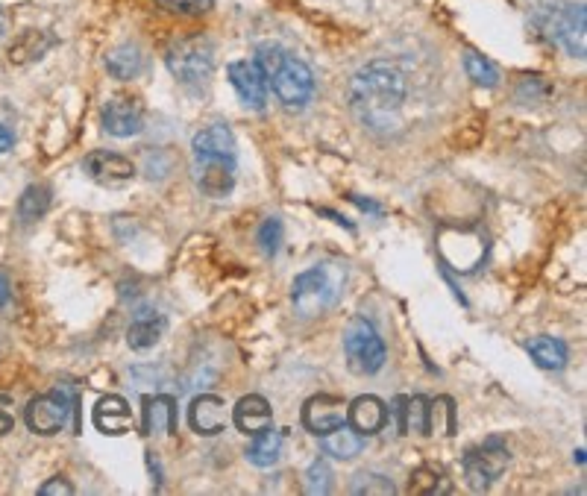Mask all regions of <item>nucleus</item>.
I'll return each mask as SVG.
<instances>
[{
    "label": "nucleus",
    "instance_id": "f257e3e1",
    "mask_svg": "<svg viewBox=\"0 0 587 496\" xmlns=\"http://www.w3.org/2000/svg\"><path fill=\"white\" fill-rule=\"evenodd\" d=\"M406 77L397 65L373 59L353 74L350 106L353 115L373 133H388L397 127V115L406 103Z\"/></svg>",
    "mask_w": 587,
    "mask_h": 496
},
{
    "label": "nucleus",
    "instance_id": "f03ea898",
    "mask_svg": "<svg viewBox=\"0 0 587 496\" xmlns=\"http://www.w3.org/2000/svg\"><path fill=\"white\" fill-rule=\"evenodd\" d=\"M347 285V268L338 262H323L312 271L300 273L291 285V303L300 317H317L329 312Z\"/></svg>",
    "mask_w": 587,
    "mask_h": 496
},
{
    "label": "nucleus",
    "instance_id": "7ed1b4c3",
    "mask_svg": "<svg viewBox=\"0 0 587 496\" xmlns=\"http://www.w3.org/2000/svg\"><path fill=\"white\" fill-rule=\"evenodd\" d=\"M165 65L182 86H206L215 71V47L206 36H188L168 47Z\"/></svg>",
    "mask_w": 587,
    "mask_h": 496
},
{
    "label": "nucleus",
    "instance_id": "20e7f679",
    "mask_svg": "<svg viewBox=\"0 0 587 496\" xmlns=\"http://www.w3.org/2000/svg\"><path fill=\"white\" fill-rule=\"evenodd\" d=\"M344 353L347 364L356 376H373L385 364V341L367 317H353L344 332Z\"/></svg>",
    "mask_w": 587,
    "mask_h": 496
},
{
    "label": "nucleus",
    "instance_id": "39448f33",
    "mask_svg": "<svg viewBox=\"0 0 587 496\" xmlns=\"http://www.w3.org/2000/svg\"><path fill=\"white\" fill-rule=\"evenodd\" d=\"M543 30L573 59H585V6L582 3H552L543 15Z\"/></svg>",
    "mask_w": 587,
    "mask_h": 496
},
{
    "label": "nucleus",
    "instance_id": "423d86ee",
    "mask_svg": "<svg viewBox=\"0 0 587 496\" xmlns=\"http://www.w3.org/2000/svg\"><path fill=\"white\" fill-rule=\"evenodd\" d=\"M268 80H271L273 94L279 97L285 109H306L309 100L315 97V71L291 53L282 59V65Z\"/></svg>",
    "mask_w": 587,
    "mask_h": 496
},
{
    "label": "nucleus",
    "instance_id": "0eeeda50",
    "mask_svg": "<svg viewBox=\"0 0 587 496\" xmlns=\"http://www.w3.org/2000/svg\"><path fill=\"white\" fill-rule=\"evenodd\" d=\"M508 447L499 441V438H491L485 441L482 447H470L461 458V467H464V479H467V488L476 491V494H485L499 476L505 473L508 467Z\"/></svg>",
    "mask_w": 587,
    "mask_h": 496
},
{
    "label": "nucleus",
    "instance_id": "6e6552de",
    "mask_svg": "<svg viewBox=\"0 0 587 496\" xmlns=\"http://www.w3.org/2000/svg\"><path fill=\"white\" fill-rule=\"evenodd\" d=\"M74 397L65 391V388H56L50 394L42 397H33L27 408H24V420H27V429L36 432V435H56L65 429L71 411H74Z\"/></svg>",
    "mask_w": 587,
    "mask_h": 496
},
{
    "label": "nucleus",
    "instance_id": "1a4fd4ad",
    "mask_svg": "<svg viewBox=\"0 0 587 496\" xmlns=\"http://www.w3.org/2000/svg\"><path fill=\"white\" fill-rule=\"evenodd\" d=\"M232 89L238 91L241 103L247 109H265L268 103V77L262 74V68L256 65V59H238L226 68Z\"/></svg>",
    "mask_w": 587,
    "mask_h": 496
},
{
    "label": "nucleus",
    "instance_id": "9d476101",
    "mask_svg": "<svg viewBox=\"0 0 587 496\" xmlns=\"http://www.w3.org/2000/svg\"><path fill=\"white\" fill-rule=\"evenodd\" d=\"M103 130L115 138L138 136L144 130V106L138 97L118 94L103 106Z\"/></svg>",
    "mask_w": 587,
    "mask_h": 496
},
{
    "label": "nucleus",
    "instance_id": "9b49d317",
    "mask_svg": "<svg viewBox=\"0 0 587 496\" xmlns=\"http://www.w3.org/2000/svg\"><path fill=\"white\" fill-rule=\"evenodd\" d=\"M347 423V400L335 394H317L303 406V426L312 435H326L335 426Z\"/></svg>",
    "mask_w": 587,
    "mask_h": 496
},
{
    "label": "nucleus",
    "instance_id": "f8f14e48",
    "mask_svg": "<svg viewBox=\"0 0 587 496\" xmlns=\"http://www.w3.org/2000/svg\"><path fill=\"white\" fill-rule=\"evenodd\" d=\"M194 182L206 197H226L235 185V159L200 156L194 162Z\"/></svg>",
    "mask_w": 587,
    "mask_h": 496
},
{
    "label": "nucleus",
    "instance_id": "ddd939ff",
    "mask_svg": "<svg viewBox=\"0 0 587 496\" xmlns=\"http://www.w3.org/2000/svg\"><path fill=\"white\" fill-rule=\"evenodd\" d=\"M86 174L100 185H124L136 177V165L121 156V153H109V150H94L83 162Z\"/></svg>",
    "mask_w": 587,
    "mask_h": 496
},
{
    "label": "nucleus",
    "instance_id": "4468645a",
    "mask_svg": "<svg viewBox=\"0 0 587 496\" xmlns=\"http://www.w3.org/2000/svg\"><path fill=\"white\" fill-rule=\"evenodd\" d=\"M188 423L197 435H221L226 432V423H229V411H226V403L215 394H200L191 400V408H188Z\"/></svg>",
    "mask_w": 587,
    "mask_h": 496
},
{
    "label": "nucleus",
    "instance_id": "2eb2a0df",
    "mask_svg": "<svg viewBox=\"0 0 587 496\" xmlns=\"http://www.w3.org/2000/svg\"><path fill=\"white\" fill-rule=\"evenodd\" d=\"M347 423H350L356 432H362L364 438H367V435H376V432H382L385 423H388V406H385L379 397H373V394L356 397L353 403H347Z\"/></svg>",
    "mask_w": 587,
    "mask_h": 496
},
{
    "label": "nucleus",
    "instance_id": "dca6fc26",
    "mask_svg": "<svg viewBox=\"0 0 587 496\" xmlns=\"http://www.w3.org/2000/svg\"><path fill=\"white\" fill-rule=\"evenodd\" d=\"M165 329H168L165 315H159L156 309H138L133 320H130V329H127V344L133 350H138V353L150 350V347H156L162 341Z\"/></svg>",
    "mask_w": 587,
    "mask_h": 496
},
{
    "label": "nucleus",
    "instance_id": "f3484780",
    "mask_svg": "<svg viewBox=\"0 0 587 496\" xmlns=\"http://www.w3.org/2000/svg\"><path fill=\"white\" fill-rule=\"evenodd\" d=\"M273 411L271 403L259 394H247L238 400V406L232 408V423L244 432V435H259L271 426Z\"/></svg>",
    "mask_w": 587,
    "mask_h": 496
},
{
    "label": "nucleus",
    "instance_id": "a211bd4d",
    "mask_svg": "<svg viewBox=\"0 0 587 496\" xmlns=\"http://www.w3.org/2000/svg\"><path fill=\"white\" fill-rule=\"evenodd\" d=\"M144 432L153 438H168L177 432V400L174 397H147L144 400Z\"/></svg>",
    "mask_w": 587,
    "mask_h": 496
},
{
    "label": "nucleus",
    "instance_id": "6ab92c4d",
    "mask_svg": "<svg viewBox=\"0 0 587 496\" xmlns=\"http://www.w3.org/2000/svg\"><path fill=\"white\" fill-rule=\"evenodd\" d=\"M91 420H94V426H97L103 435H124V432L133 429V411H130L124 397H103V400L94 406Z\"/></svg>",
    "mask_w": 587,
    "mask_h": 496
},
{
    "label": "nucleus",
    "instance_id": "aec40b11",
    "mask_svg": "<svg viewBox=\"0 0 587 496\" xmlns=\"http://www.w3.org/2000/svg\"><path fill=\"white\" fill-rule=\"evenodd\" d=\"M194 159L200 156H218V159H235V136L226 124H209L191 141Z\"/></svg>",
    "mask_w": 587,
    "mask_h": 496
},
{
    "label": "nucleus",
    "instance_id": "412c9836",
    "mask_svg": "<svg viewBox=\"0 0 587 496\" xmlns=\"http://www.w3.org/2000/svg\"><path fill=\"white\" fill-rule=\"evenodd\" d=\"M394 414L400 417V432L429 435V400L426 397H397Z\"/></svg>",
    "mask_w": 587,
    "mask_h": 496
},
{
    "label": "nucleus",
    "instance_id": "4be33fe9",
    "mask_svg": "<svg viewBox=\"0 0 587 496\" xmlns=\"http://www.w3.org/2000/svg\"><path fill=\"white\" fill-rule=\"evenodd\" d=\"M320 438H323V450L338 461H353L364 450V435L356 432L350 423H341V426H335L332 432H326Z\"/></svg>",
    "mask_w": 587,
    "mask_h": 496
},
{
    "label": "nucleus",
    "instance_id": "5701e85b",
    "mask_svg": "<svg viewBox=\"0 0 587 496\" xmlns=\"http://www.w3.org/2000/svg\"><path fill=\"white\" fill-rule=\"evenodd\" d=\"M106 71L115 77V80H136L138 74L144 71V53L136 45H118L112 47L103 59Z\"/></svg>",
    "mask_w": 587,
    "mask_h": 496
},
{
    "label": "nucleus",
    "instance_id": "b1692460",
    "mask_svg": "<svg viewBox=\"0 0 587 496\" xmlns=\"http://www.w3.org/2000/svg\"><path fill=\"white\" fill-rule=\"evenodd\" d=\"M526 350H529L532 359L541 364L543 370H561V367H567V359H570L567 344L558 341V338H549V335L532 338V341L526 344Z\"/></svg>",
    "mask_w": 587,
    "mask_h": 496
},
{
    "label": "nucleus",
    "instance_id": "393cba45",
    "mask_svg": "<svg viewBox=\"0 0 587 496\" xmlns=\"http://www.w3.org/2000/svg\"><path fill=\"white\" fill-rule=\"evenodd\" d=\"M282 444H285V435L273 432L268 426L265 432L253 435V444L247 447V461L256 467H273L282 458Z\"/></svg>",
    "mask_w": 587,
    "mask_h": 496
},
{
    "label": "nucleus",
    "instance_id": "a878e982",
    "mask_svg": "<svg viewBox=\"0 0 587 496\" xmlns=\"http://www.w3.org/2000/svg\"><path fill=\"white\" fill-rule=\"evenodd\" d=\"M53 45H56L53 36L39 33V30H27V33H21V36L12 42V47H9V59H12L15 65H24V62L42 59Z\"/></svg>",
    "mask_w": 587,
    "mask_h": 496
},
{
    "label": "nucleus",
    "instance_id": "bb28decb",
    "mask_svg": "<svg viewBox=\"0 0 587 496\" xmlns=\"http://www.w3.org/2000/svg\"><path fill=\"white\" fill-rule=\"evenodd\" d=\"M450 491V482H447V473L435 464H420L411 479H408V494L414 496H435L447 494Z\"/></svg>",
    "mask_w": 587,
    "mask_h": 496
},
{
    "label": "nucleus",
    "instance_id": "cd10ccee",
    "mask_svg": "<svg viewBox=\"0 0 587 496\" xmlns=\"http://www.w3.org/2000/svg\"><path fill=\"white\" fill-rule=\"evenodd\" d=\"M464 71H467V77H470L476 86H482V89H494L499 83L497 65H494L488 56L476 53V50H467V53H464Z\"/></svg>",
    "mask_w": 587,
    "mask_h": 496
},
{
    "label": "nucleus",
    "instance_id": "c85d7f7f",
    "mask_svg": "<svg viewBox=\"0 0 587 496\" xmlns=\"http://www.w3.org/2000/svg\"><path fill=\"white\" fill-rule=\"evenodd\" d=\"M47 206H50V188L47 185H30L18 200V215H21V221L30 224V221H39L45 215Z\"/></svg>",
    "mask_w": 587,
    "mask_h": 496
},
{
    "label": "nucleus",
    "instance_id": "c756f323",
    "mask_svg": "<svg viewBox=\"0 0 587 496\" xmlns=\"http://www.w3.org/2000/svg\"><path fill=\"white\" fill-rule=\"evenodd\" d=\"M452 432H455V408L450 397L429 400V435L447 438Z\"/></svg>",
    "mask_w": 587,
    "mask_h": 496
},
{
    "label": "nucleus",
    "instance_id": "7c9ffc66",
    "mask_svg": "<svg viewBox=\"0 0 587 496\" xmlns=\"http://www.w3.org/2000/svg\"><path fill=\"white\" fill-rule=\"evenodd\" d=\"M350 491L353 494H376V496H388L394 494L397 488H394V482L388 479V476H382V473H373V470H362V473H356L353 476V485H350Z\"/></svg>",
    "mask_w": 587,
    "mask_h": 496
},
{
    "label": "nucleus",
    "instance_id": "2f4dec72",
    "mask_svg": "<svg viewBox=\"0 0 587 496\" xmlns=\"http://www.w3.org/2000/svg\"><path fill=\"white\" fill-rule=\"evenodd\" d=\"M282 221L279 218H268L265 224L259 226V247L265 256H276L279 247H282Z\"/></svg>",
    "mask_w": 587,
    "mask_h": 496
},
{
    "label": "nucleus",
    "instance_id": "473e14b6",
    "mask_svg": "<svg viewBox=\"0 0 587 496\" xmlns=\"http://www.w3.org/2000/svg\"><path fill=\"white\" fill-rule=\"evenodd\" d=\"M332 470H329V464L323 461V458H317L315 464L309 467V473H306V491L309 494H329L332 491Z\"/></svg>",
    "mask_w": 587,
    "mask_h": 496
},
{
    "label": "nucleus",
    "instance_id": "72a5a7b5",
    "mask_svg": "<svg viewBox=\"0 0 587 496\" xmlns=\"http://www.w3.org/2000/svg\"><path fill=\"white\" fill-rule=\"evenodd\" d=\"M212 3L215 0H159V6L174 15H203L212 9Z\"/></svg>",
    "mask_w": 587,
    "mask_h": 496
},
{
    "label": "nucleus",
    "instance_id": "f704fd0d",
    "mask_svg": "<svg viewBox=\"0 0 587 496\" xmlns=\"http://www.w3.org/2000/svg\"><path fill=\"white\" fill-rule=\"evenodd\" d=\"M15 426V411H12V397L0 394V435L12 432Z\"/></svg>",
    "mask_w": 587,
    "mask_h": 496
},
{
    "label": "nucleus",
    "instance_id": "c9c22d12",
    "mask_svg": "<svg viewBox=\"0 0 587 496\" xmlns=\"http://www.w3.org/2000/svg\"><path fill=\"white\" fill-rule=\"evenodd\" d=\"M39 494L42 496H53V494L71 496L74 494V485H71V482H65L62 476H56V479H50L47 485H42V488H39Z\"/></svg>",
    "mask_w": 587,
    "mask_h": 496
},
{
    "label": "nucleus",
    "instance_id": "e433bc0d",
    "mask_svg": "<svg viewBox=\"0 0 587 496\" xmlns=\"http://www.w3.org/2000/svg\"><path fill=\"white\" fill-rule=\"evenodd\" d=\"M12 144H15V136H12V130L0 124V153L12 150Z\"/></svg>",
    "mask_w": 587,
    "mask_h": 496
},
{
    "label": "nucleus",
    "instance_id": "4c0bfd02",
    "mask_svg": "<svg viewBox=\"0 0 587 496\" xmlns=\"http://www.w3.org/2000/svg\"><path fill=\"white\" fill-rule=\"evenodd\" d=\"M350 200H353L356 206H362L364 212H373V215H379V212H382V209H379L376 203H370V200H362V197H350Z\"/></svg>",
    "mask_w": 587,
    "mask_h": 496
},
{
    "label": "nucleus",
    "instance_id": "58836bf2",
    "mask_svg": "<svg viewBox=\"0 0 587 496\" xmlns=\"http://www.w3.org/2000/svg\"><path fill=\"white\" fill-rule=\"evenodd\" d=\"M6 300H9V282L0 276V306H6Z\"/></svg>",
    "mask_w": 587,
    "mask_h": 496
}]
</instances>
